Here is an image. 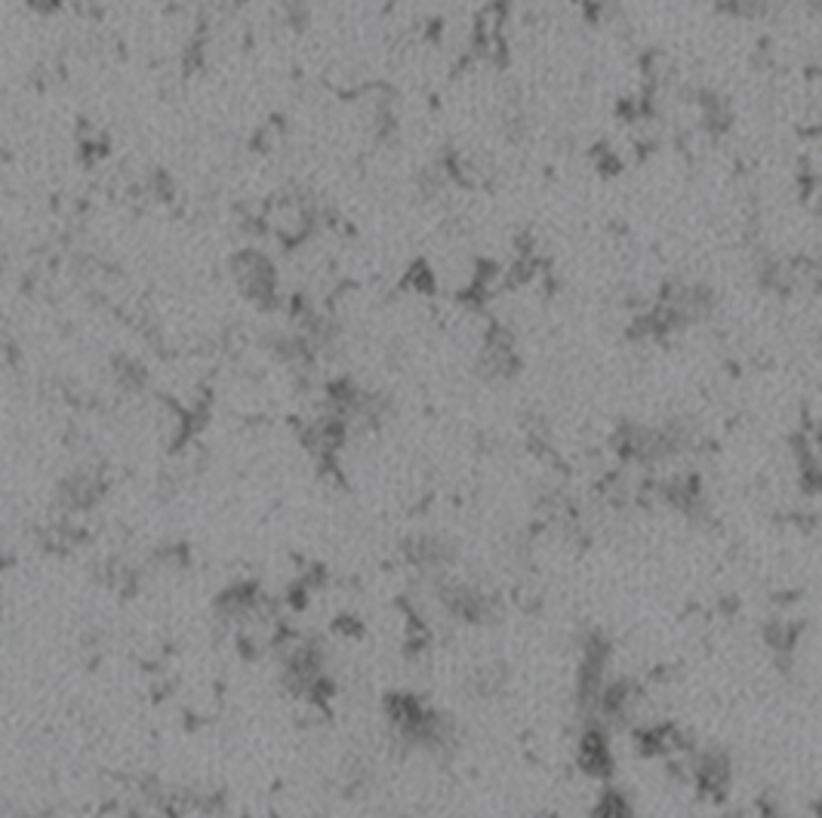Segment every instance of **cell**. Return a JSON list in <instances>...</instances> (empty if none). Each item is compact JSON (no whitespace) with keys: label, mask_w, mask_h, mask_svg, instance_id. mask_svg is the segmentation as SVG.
Wrapping results in <instances>:
<instances>
[{"label":"cell","mask_w":822,"mask_h":818,"mask_svg":"<svg viewBox=\"0 0 822 818\" xmlns=\"http://www.w3.org/2000/svg\"><path fill=\"white\" fill-rule=\"evenodd\" d=\"M28 3H31L34 10H40V13H53V10L59 7V3H62V0H28Z\"/></svg>","instance_id":"8992f818"},{"label":"cell","mask_w":822,"mask_h":818,"mask_svg":"<svg viewBox=\"0 0 822 818\" xmlns=\"http://www.w3.org/2000/svg\"><path fill=\"white\" fill-rule=\"evenodd\" d=\"M727 779H730V766L727 757L717 751H705L700 760H696V785L709 794H721L727 791Z\"/></svg>","instance_id":"3957f363"},{"label":"cell","mask_w":822,"mask_h":818,"mask_svg":"<svg viewBox=\"0 0 822 818\" xmlns=\"http://www.w3.org/2000/svg\"><path fill=\"white\" fill-rule=\"evenodd\" d=\"M388 720L398 729L404 739L413 741H435L438 739L440 720L432 708H425L423 701L410 696V692H392V699L385 701Z\"/></svg>","instance_id":"6da1fadb"},{"label":"cell","mask_w":822,"mask_h":818,"mask_svg":"<svg viewBox=\"0 0 822 818\" xmlns=\"http://www.w3.org/2000/svg\"><path fill=\"white\" fill-rule=\"evenodd\" d=\"M576 764L583 769L585 776L592 779H611L613 772V748L607 732L601 726H588L583 736H580V745H576Z\"/></svg>","instance_id":"7a4b0ae2"},{"label":"cell","mask_w":822,"mask_h":818,"mask_svg":"<svg viewBox=\"0 0 822 818\" xmlns=\"http://www.w3.org/2000/svg\"><path fill=\"white\" fill-rule=\"evenodd\" d=\"M592 818H635V812H632V804L623 791H604L597 797Z\"/></svg>","instance_id":"5b68a950"},{"label":"cell","mask_w":822,"mask_h":818,"mask_svg":"<svg viewBox=\"0 0 822 818\" xmlns=\"http://www.w3.org/2000/svg\"><path fill=\"white\" fill-rule=\"evenodd\" d=\"M450 609L465 621H481L487 619L491 612V600L481 595V591H472V588H453L450 597H447Z\"/></svg>","instance_id":"277c9868"}]
</instances>
